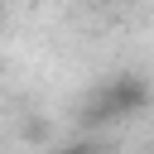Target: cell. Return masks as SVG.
<instances>
[{"label": "cell", "mask_w": 154, "mask_h": 154, "mask_svg": "<svg viewBox=\"0 0 154 154\" xmlns=\"http://www.w3.org/2000/svg\"><path fill=\"white\" fill-rule=\"evenodd\" d=\"M144 106H149V87H144L140 77H116V82L101 91V111L116 116V120H120V116H140Z\"/></svg>", "instance_id": "cell-1"}]
</instances>
